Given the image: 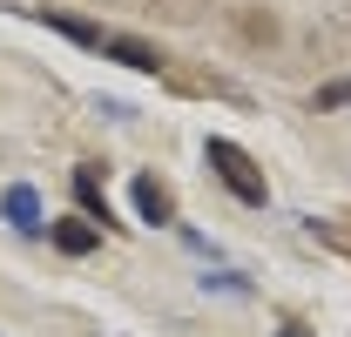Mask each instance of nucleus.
Wrapping results in <instances>:
<instances>
[{
    "label": "nucleus",
    "mask_w": 351,
    "mask_h": 337,
    "mask_svg": "<svg viewBox=\"0 0 351 337\" xmlns=\"http://www.w3.org/2000/svg\"><path fill=\"white\" fill-rule=\"evenodd\" d=\"M47 236H54V250L88 256L95 243H101V223H88V216H61V223H47Z\"/></svg>",
    "instance_id": "5"
},
{
    "label": "nucleus",
    "mask_w": 351,
    "mask_h": 337,
    "mask_svg": "<svg viewBox=\"0 0 351 337\" xmlns=\"http://www.w3.org/2000/svg\"><path fill=\"white\" fill-rule=\"evenodd\" d=\"M284 337H311V331H304V324H284Z\"/></svg>",
    "instance_id": "9"
},
{
    "label": "nucleus",
    "mask_w": 351,
    "mask_h": 337,
    "mask_svg": "<svg viewBox=\"0 0 351 337\" xmlns=\"http://www.w3.org/2000/svg\"><path fill=\"white\" fill-rule=\"evenodd\" d=\"M203 155H210V168H217V182L230 189V196H237V203H263V196H270L263 168L250 162V155H243L237 142H223V135H210V149H203Z\"/></svg>",
    "instance_id": "1"
},
{
    "label": "nucleus",
    "mask_w": 351,
    "mask_h": 337,
    "mask_svg": "<svg viewBox=\"0 0 351 337\" xmlns=\"http://www.w3.org/2000/svg\"><path fill=\"white\" fill-rule=\"evenodd\" d=\"M338 101H351V82H331L324 95H317V108H338Z\"/></svg>",
    "instance_id": "8"
},
{
    "label": "nucleus",
    "mask_w": 351,
    "mask_h": 337,
    "mask_svg": "<svg viewBox=\"0 0 351 337\" xmlns=\"http://www.w3.org/2000/svg\"><path fill=\"white\" fill-rule=\"evenodd\" d=\"M75 203H82V216L88 223H108V196H101V175H95V168H75Z\"/></svg>",
    "instance_id": "6"
},
{
    "label": "nucleus",
    "mask_w": 351,
    "mask_h": 337,
    "mask_svg": "<svg viewBox=\"0 0 351 337\" xmlns=\"http://www.w3.org/2000/svg\"><path fill=\"white\" fill-rule=\"evenodd\" d=\"M101 54H115V61L135 68V75H162V47L135 41V34H101Z\"/></svg>",
    "instance_id": "2"
},
{
    "label": "nucleus",
    "mask_w": 351,
    "mask_h": 337,
    "mask_svg": "<svg viewBox=\"0 0 351 337\" xmlns=\"http://www.w3.org/2000/svg\"><path fill=\"white\" fill-rule=\"evenodd\" d=\"M0 210H7V223H14V229H27V236H41V229H47V216H41V196H34L27 182H14V189L0 196Z\"/></svg>",
    "instance_id": "4"
},
{
    "label": "nucleus",
    "mask_w": 351,
    "mask_h": 337,
    "mask_svg": "<svg viewBox=\"0 0 351 337\" xmlns=\"http://www.w3.org/2000/svg\"><path fill=\"white\" fill-rule=\"evenodd\" d=\"M135 216L142 223H176V189L156 175H135Z\"/></svg>",
    "instance_id": "3"
},
{
    "label": "nucleus",
    "mask_w": 351,
    "mask_h": 337,
    "mask_svg": "<svg viewBox=\"0 0 351 337\" xmlns=\"http://www.w3.org/2000/svg\"><path fill=\"white\" fill-rule=\"evenodd\" d=\"M237 21H243L250 41H277V21H270V14H237Z\"/></svg>",
    "instance_id": "7"
}]
</instances>
